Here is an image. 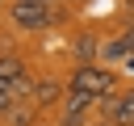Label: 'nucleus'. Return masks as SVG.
<instances>
[{
	"instance_id": "10",
	"label": "nucleus",
	"mask_w": 134,
	"mask_h": 126,
	"mask_svg": "<svg viewBox=\"0 0 134 126\" xmlns=\"http://www.w3.org/2000/svg\"><path fill=\"white\" fill-rule=\"evenodd\" d=\"M13 105H17V92H13V84H8V80H0V122L13 113Z\"/></svg>"
},
{
	"instance_id": "7",
	"label": "nucleus",
	"mask_w": 134,
	"mask_h": 126,
	"mask_svg": "<svg viewBox=\"0 0 134 126\" xmlns=\"http://www.w3.org/2000/svg\"><path fill=\"white\" fill-rule=\"evenodd\" d=\"M29 71V59L25 55H17V50H0V80H17V76H25Z\"/></svg>"
},
{
	"instance_id": "6",
	"label": "nucleus",
	"mask_w": 134,
	"mask_h": 126,
	"mask_svg": "<svg viewBox=\"0 0 134 126\" xmlns=\"http://www.w3.org/2000/svg\"><path fill=\"white\" fill-rule=\"evenodd\" d=\"M71 59H75V63H100V38H96V29H80V34H75Z\"/></svg>"
},
{
	"instance_id": "3",
	"label": "nucleus",
	"mask_w": 134,
	"mask_h": 126,
	"mask_svg": "<svg viewBox=\"0 0 134 126\" xmlns=\"http://www.w3.org/2000/svg\"><path fill=\"white\" fill-rule=\"evenodd\" d=\"M96 113H100V122H109V126H134V84H126L117 97L100 101Z\"/></svg>"
},
{
	"instance_id": "8",
	"label": "nucleus",
	"mask_w": 134,
	"mask_h": 126,
	"mask_svg": "<svg viewBox=\"0 0 134 126\" xmlns=\"http://www.w3.org/2000/svg\"><path fill=\"white\" fill-rule=\"evenodd\" d=\"M38 113H42V109H38L34 101H17V105H13V113H8L0 126H34V122H38Z\"/></svg>"
},
{
	"instance_id": "1",
	"label": "nucleus",
	"mask_w": 134,
	"mask_h": 126,
	"mask_svg": "<svg viewBox=\"0 0 134 126\" xmlns=\"http://www.w3.org/2000/svg\"><path fill=\"white\" fill-rule=\"evenodd\" d=\"M4 21L17 34H50L71 21V4L67 0H8Z\"/></svg>"
},
{
	"instance_id": "11",
	"label": "nucleus",
	"mask_w": 134,
	"mask_h": 126,
	"mask_svg": "<svg viewBox=\"0 0 134 126\" xmlns=\"http://www.w3.org/2000/svg\"><path fill=\"white\" fill-rule=\"evenodd\" d=\"M59 126H88V118H71V113H59Z\"/></svg>"
},
{
	"instance_id": "4",
	"label": "nucleus",
	"mask_w": 134,
	"mask_h": 126,
	"mask_svg": "<svg viewBox=\"0 0 134 126\" xmlns=\"http://www.w3.org/2000/svg\"><path fill=\"white\" fill-rule=\"evenodd\" d=\"M63 97H67V84H63L54 71H42V76H38V88H34V105L46 113V109H59Z\"/></svg>"
},
{
	"instance_id": "5",
	"label": "nucleus",
	"mask_w": 134,
	"mask_h": 126,
	"mask_svg": "<svg viewBox=\"0 0 134 126\" xmlns=\"http://www.w3.org/2000/svg\"><path fill=\"white\" fill-rule=\"evenodd\" d=\"M59 113H71V118H92V113H96V92H88V88H71V84H67V97H63Z\"/></svg>"
},
{
	"instance_id": "2",
	"label": "nucleus",
	"mask_w": 134,
	"mask_h": 126,
	"mask_svg": "<svg viewBox=\"0 0 134 126\" xmlns=\"http://www.w3.org/2000/svg\"><path fill=\"white\" fill-rule=\"evenodd\" d=\"M67 84H71V88H88V92H96V105L109 101V97H117V92L126 88L121 76H117L109 63H71Z\"/></svg>"
},
{
	"instance_id": "9",
	"label": "nucleus",
	"mask_w": 134,
	"mask_h": 126,
	"mask_svg": "<svg viewBox=\"0 0 134 126\" xmlns=\"http://www.w3.org/2000/svg\"><path fill=\"white\" fill-rule=\"evenodd\" d=\"M121 59H130V42L121 34L109 38V42H100V63H121Z\"/></svg>"
},
{
	"instance_id": "12",
	"label": "nucleus",
	"mask_w": 134,
	"mask_h": 126,
	"mask_svg": "<svg viewBox=\"0 0 134 126\" xmlns=\"http://www.w3.org/2000/svg\"><path fill=\"white\" fill-rule=\"evenodd\" d=\"M130 8H134V0H130Z\"/></svg>"
}]
</instances>
